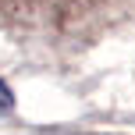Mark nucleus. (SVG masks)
Listing matches in <instances>:
<instances>
[{
  "mask_svg": "<svg viewBox=\"0 0 135 135\" xmlns=\"http://www.w3.org/2000/svg\"><path fill=\"white\" fill-rule=\"evenodd\" d=\"M11 107H14V93H11V85L0 78V114H7Z\"/></svg>",
  "mask_w": 135,
  "mask_h": 135,
  "instance_id": "nucleus-1",
  "label": "nucleus"
}]
</instances>
